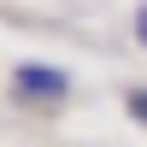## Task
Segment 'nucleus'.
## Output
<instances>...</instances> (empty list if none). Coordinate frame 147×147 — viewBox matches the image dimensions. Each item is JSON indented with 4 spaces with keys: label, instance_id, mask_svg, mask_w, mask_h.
Segmentation results:
<instances>
[{
    "label": "nucleus",
    "instance_id": "1",
    "mask_svg": "<svg viewBox=\"0 0 147 147\" xmlns=\"http://www.w3.org/2000/svg\"><path fill=\"white\" fill-rule=\"evenodd\" d=\"M12 88H18V100L65 106V100H71V71H65V65H47V59H24V65L12 71Z\"/></svg>",
    "mask_w": 147,
    "mask_h": 147
},
{
    "label": "nucleus",
    "instance_id": "2",
    "mask_svg": "<svg viewBox=\"0 0 147 147\" xmlns=\"http://www.w3.org/2000/svg\"><path fill=\"white\" fill-rule=\"evenodd\" d=\"M124 106H129L136 124H147V88H124Z\"/></svg>",
    "mask_w": 147,
    "mask_h": 147
},
{
    "label": "nucleus",
    "instance_id": "3",
    "mask_svg": "<svg viewBox=\"0 0 147 147\" xmlns=\"http://www.w3.org/2000/svg\"><path fill=\"white\" fill-rule=\"evenodd\" d=\"M129 24H136V41L147 47V6H136V18H129Z\"/></svg>",
    "mask_w": 147,
    "mask_h": 147
}]
</instances>
